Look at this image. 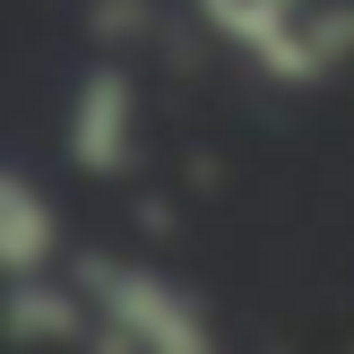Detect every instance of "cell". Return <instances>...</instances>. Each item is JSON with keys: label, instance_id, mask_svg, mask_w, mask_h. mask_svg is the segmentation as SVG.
<instances>
[{"label": "cell", "instance_id": "6da1fadb", "mask_svg": "<svg viewBox=\"0 0 354 354\" xmlns=\"http://www.w3.org/2000/svg\"><path fill=\"white\" fill-rule=\"evenodd\" d=\"M86 311H95V346L104 354H225L207 311L190 303L173 277L138 268V259H104V268L78 277Z\"/></svg>", "mask_w": 354, "mask_h": 354}, {"label": "cell", "instance_id": "7a4b0ae2", "mask_svg": "<svg viewBox=\"0 0 354 354\" xmlns=\"http://www.w3.org/2000/svg\"><path fill=\"white\" fill-rule=\"evenodd\" d=\"M0 328L17 346H78V337H95V311H86V286H52V268H44V277H9Z\"/></svg>", "mask_w": 354, "mask_h": 354}, {"label": "cell", "instance_id": "3957f363", "mask_svg": "<svg viewBox=\"0 0 354 354\" xmlns=\"http://www.w3.org/2000/svg\"><path fill=\"white\" fill-rule=\"evenodd\" d=\"M52 251H61V216H52V199L17 165H0V286H9V277H44Z\"/></svg>", "mask_w": 354, "mask_h": 354}, {"label": "cell", "instance_id": "277c9868", "mask_svg": "<svg viewBox=\"0 0 354 354\" xmlns=\"http://www.w3.org/2000/svg\"><path fill=\"white\" fill-rule=\"evenodd\" d=\"M69 156H78L86 173H121V156H130V86H121V78L86 86L78 130H69Z\"/></svg>", "mask_w": 354, "mask_h": 354}]
</instances>
